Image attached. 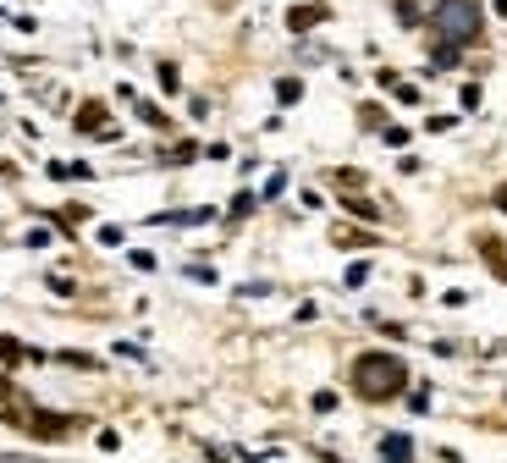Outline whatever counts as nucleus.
I'll return each instance as SVG.
<instances>
[{
	"label": "nucleus",
	"instance_id": "obj_6",
	"mask_svg": "<svg viewBox=\"0 0 507 463\" xmlns=\"http://www.w3.org/2000/svg\"><path fill=\"white\" fill-rule=\"evenodd\" d=\"M0 359L17 364V359H39V353H28V348H23V342H12V337H0Z\"/></svg>",
	"mask_w": 507,
	"mask_h": 463
},
{
	"label": "nucleus",
	"instance_id": "obj_7",
	"mask_svg": "<svg viewBox=\"0 0 507 463\" xmlns=\"http://www.w3.org/2000/svg\"><path fill=\"white\" fill-rule=\"evenodd\" d=\"M276 94H281V105H293V100H298V94H304V89H298V83H293V78H281V83H276Z\"/></svg>",
	"mask_w": 507,
	"mask_h": 463
},
{
	"label": "nucleus",
	"instance_id": "obj_1",
	"mask_svg": "<svg viewBox=\"0 0 507 463\" xmlns=\"http://www.w3.org/2000/svg\"><path fill=\"white\" fill-rule=\"evenodd\" d=\"M353 386H358V397H370V403H386V397H397L408 386V364L397 353L370 348V353L353 359Z\"/></svg>",
	"mask_w": 507,
	"mask_h": 463
},
{
	"label": "nucleus",
	"instance_id": "obj_9",
	"mask_svg": "<svg viewBox=\"0 0 507 463\" xmlns=\"http://www.w3.org/2000/svg\"><path fill=\"white\" fill-rule=\"evenodd\" d=\"M502 210H507V188H502Z\"/></svg>",
	"mask_w": 507,
	"mask_h": 463
},
{
	"label": "nucleus",
	"instance_id": "obj_4",
	"mask_svg": "<svg viewBox=\"0 0 507 463\" xmlns=\"http://www.w3.org/2000/svg\"><path fill=\"white\" fill-rule=\"evenodd\" d=\"M381 452H386V463H408V458H414V441H408V436H386Z\"/></svg>",
	"mask_w": 507,
	"mask_h": 463
},
{
	"label": "nucleus",
	"instance_id": "obj_3",
	"mask_svg": "<svg viewBox=\"0 0 507 463\" xmlns=\"http://www.w3.org/2000/svg\"><path fill=\"white\" fill-rule=\"evenodd\" d=\"M78 132H100V139H116L111 121H105V105H83V111H78Z\"/></svg>",
	"mask_w": 507,
	"mask_h": 463
},
{
	"label": "nucleus",
	"instance_id": "obj_2",
	"mask_svg": "<svg viewBox=\"0 0 507 463\" xmlns=\"http://www.w3.org/2000/svg\"><path fill=\"white\" fill-rule=\"evenodd\" d=\"M436 28H442V39H474L480 34V6L474 0H442Z\"/></svg>",
	"mask_w": 507,
	"mask_h": 463
},
{
	"label": "nucleus",
	"instance_id": "obj_8",
	"mask_svg": "<svg viewBox=\"0 0 507 463\" xmlns=\"http://www.w3.org/2000/svg\"><path fill=\"white\" fill-rule=\"evenodd\" d=\"M6 391H12V386H6V375H0V397H6Z\"/></svg>",
	"mask_w": 507,
	"mask_h": 463
},
{
	"label": "nucleus",
	"instance_id": "obj_5",
	"mask_svg": "<svg viewBox=\"0 0 507 463\" xmlns=\"http://www.w3.org/2000/svg\"><path fill=\"white\" fill-rule=\"evenodd\" d=\"M320 17H326L320 6H298V12L287 17V23H293V34H304V28H309V23H320Z\"/></svg>",
	"mask_w": 507,
	"mask_h": 463
}]
</instances>
